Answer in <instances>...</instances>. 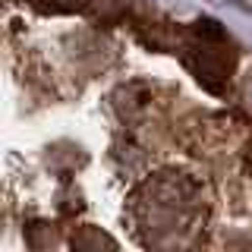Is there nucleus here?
I'll return each instance as SVG.
<instances>
[{
	"mask_svg": "<svg viewBox=\"0 0 252 252\" xmlns=\"http://www.w3.org/2000/svg\"><path fill=\"white\" fill-rule=\"evenodd\" d=\"M208 3H220V6H233V10H240V13H252V6L246 0H208Z\"/></svg>",
	"mask_w": 252,
	"mask_h": 252,
	"instance_id": "obj_1",
	"label": "nucleus"
}]
</instances>
